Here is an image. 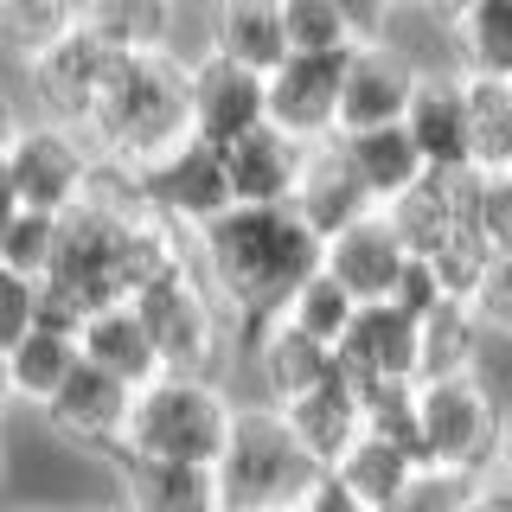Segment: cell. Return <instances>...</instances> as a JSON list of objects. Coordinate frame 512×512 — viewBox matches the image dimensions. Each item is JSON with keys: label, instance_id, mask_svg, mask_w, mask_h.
Here are the masks:
<instances>
[{"label": "cell", "instance_id": "obj_1", "mask_svg": "<svg viewBox=\"0 0 512 512\" xmlns=\"http://www.w3.org/2000/svg\"><path fill=\"white\" fill-rule=\"evenodd\" d=\"M320 237L295 218V205H237L212 231L192 237V269L212 288L244 352L263 327H276L288 301L320 276Z\"/></svg>", "mask_w": 512, "mask_h": 512}, {"label": "cell", "instance_id": "obj_2", "mask_svg": "<svg viewBox=\"0 0 512 512\" xmlns=\"http://www.w3.org/2000/svg\"><path fill=\"white\" fill-rule=\"evenodd\" d=\"M90 148L122 167H154L192 141V58L180 52H141L122 58L103 103L90 116Z\"/></svg>", "mask_w": 512, "mask_h": 512}, {"label": "cell", "instance_id": "obj_3", "mask_svg": "<svg viewBox=\"0 0 512 512\" xmlns=\"http://www.w3.org/2000/svg\"><path fill=\"white\" fill-rule=\"evenodd\" d=\"M320 480H327V468L301 448V436L288 429V416L244 397L237 429H231L224 461H218L224 512H301L314 500Z\"/></svg>", "mask_w": 512, "mask_h": 512}, {"label": "cell", "instance_id": "obj_4", "mask_svg": "<svg viewBox=\"0 0 512 512\" xmlns=\"http://www.w3.org/2000/svg\"><path fill=\"white\" fill-rule=\"evenodd\" d=\"M244 397L224 378H180L160 372L148 391H135V416H128V448L154 461H192V468H218L224 442L237 429Z\"/></svg>", "mask_w": 512, "mask_h": 512}, {"label": "cell", "instance_id": "obj_5", "mask_svg": "<svg viewBox=\"0 0 512 512\" xmlns=\"http://www.w3.org/2000/svg\"><path fill=\"white\" fill-rule=\"evenodd\" d=\"M128 308L141 314V327L154 333V352L167 372L180 378H224L231 384V359H237V327L224 320L212 301V288L199 282V269H173V276L148 282Z\"/></svg>", "mask_w": 512, "mask_h": 512}, {"label": "cell", "instance_id": "obj_6", "mask_svg": "<svg viewBox=\"0 0 512 512\" xmlns=\"http://www.w3.org/2000/svg\"><path fill=\"white\" fill-rule=\"evenodd\" d=\"M506 436H512V416L474 372L423 384V455H429V468L461 474V480H487V474H500Z\"/></svg>", "mask_w": 512, "mask_h": 512}, {"label": "cell", "instance_id": "obj_7", "mask_svg": "<svg viewBox=\"0 0 512 512\" xmlns=\"http://www.w3.org/2000/svg\"><path fill=\"white\" fill-rule=\"evenodd\" d=\"M7 173H13V192H20L26 212L71 218L77 205L90 199L96 148H90V135H77V128L26 116V128L13 135V148H7Z\"/></svg>", "mask_w": 512, "mask_h": 512}, {"label": "cell", "instance_id": "obj_8", "mask_svg": "<svg viewBox=\"0 0 512 512\" xmlns=\"http://www.w3.org/2000/svg\"><path fill=\"white\" fill-rule=\"evenodd\" d=\"M141 205L154 218H167L173 231L199 237L212 231L218 218L237 212V192H231V167H224V148L192 135L186 148H173L167 160L141 167Z\"/></svg>", "mask_w": 512, "mask_h": 512}, {"label": "cell", "instance_id": "obj_9", "mask_svg": "<svg viewBox=\"0 0 512 512\" xmlns=\"http://www.w3.org/2000/svg\"><path fill=\"white\" fill-rule=\"evenodd\" d=\"M116 64H122V52H109L90 26H77L64 45H52L45 58H32L20 71L32 116L84 135L90 116H96V103H103V90H109V77H116Z\"/></svg>", "mask_w": 512, "mask_h": 512}, {"label": "cell", "instance_id": "obj_10", "mask_svg": "<svg viewBox=\"0 0 512 512\" xmlns=\"http://www.w3.org/2000/svg\"><path fill=\"white\" fill-rule=\"evenodd\" d=\"M333 365L346 372L352 391H378V384H423V327L391 308V301H378V308H359V320L346 327L340 352H333Z\"/></svg>", "mask_w": 512, "mask_h": 512}, {"label": "cell", "instance_id": "obj_11", "mask_svg": "<svg viewBox=\"0 0 512 512\" xmlns=\"http://www.w3.org/2000/svg\"><path fill=\"white\" fill-rule=\"evenodd\" d=\"M410 141L429 173H480L474 167V116H468V77L455 64H423L410 96Z\"/></svg>", "mask_w": 512, "mask_h": 512}, {"label": "cell", "instance_id": "obj_12", "mask_svg": "<svg viewBox=\"0 0 512 512\" xmlns=\"http://www.w3.org/2000/svg\"><path fill=\"white\" fill-rule=\"evenodd\" d=\"M352 52H359V45H352ZM352 52H327V58L295 52L276 77H269V122H276L282 135L308 141V148L340 141V96H346Z\"/></svg>", "mask_w": 512, "mask_h": 512}, {"label": "cell", "instance_id": "obj_13", "mask_svg": "<svg viewBox=\"0 0 512 512\" xmlns=\"http://www.w3.org/2000/svg\"><path fill=\"white\" fill-rule=\"evenodd\" d=\"M39 416H45V429H52L58 442L84 448V455H96V461H116L122 448H128L135 391H128V384H116V378H103L96 365H77L71 384H64V391H58Z\"/></svg>", "mask_w": 512, "mask_h": 512}, {"label": "cell", "instance_id": "obj_14", "mask_svg": "<svg viewBox=\"0 0 512 512\" xmlns=\"http://www.w3.org/2000/svg\"><path fill=\"white\" fill-rule=\"evenodd\" d=\"M423 64L397 52L391 39H365L346 64V96H340V135H372V128H404L410 96Z\"/></svg>", "mask_w": 512, "mask_h": 512}, {"label": "cell", "instance_id": "obj_15", "mask_svg": "<svg viewBox=\"0 0 512 512\" xmlns=\"http://www.w3.org/2000/svg\"><path fill=\"white\" fill-rule=\"evenodd\" d=\"M269 122V77L244 71V64L205 52L192 64V135L212 148H237L244 135Z\"/></svg>", "mask_w": 512, "mask_h": 512}, {"label": "cell", "instance_id": "obj_16", "mask_svg": "<svg viewBox=\"0 0 512 512\" xmlns=\"http://www.w3.org/2000/svg\"><path fill=\"white\" fill-rule=\"evenodd\" d=\"M320 269H327L359 308H378V301L397 295V282H404V269H410V250H404V237H397V224L384 212H372V218L352 224V231L327 237Z\"/></svg>", "mask_w": 512, "mask_h": 512}, {"label": "cell", "instance_id": "obj_17", "mask_svg": "<svg viewBox=\"0 0 512 512\" xmlns=\"http://www.w3.org/2000/svg\"><path fill=\"white\" fill-rule=\"evenodd\" d=\"M109 480H116V506H128V512H224L218 468L154 461V455L122 448V455L109 461Z\"/></svg>", "mask_w": 512, "mask_h": 512}, {"label": "cell", "instance_id": "obj_18", "mask_svg": "<svg viewBox=\"0 0 512 512\" xmlns=\"http://www.w3.org/2000/svg\"><path fill=\"white\" fill-rule=\"evenodd\" d=\"M237 359H244L250 378H256V397H250V404H269V410H288L295 397H308L314 384L333 378V352L314 346L308 333H295L288 320L263 327L244 352H237Z\"/></svg>", "mask_w": 512, "mask_h": 512}, {"label": "cell", "instance_id": "obj_19", "mask_svg": "<svg viewBox=\"0 0 512 512\" xmlns=\"http://www.w3.org/2000/svg\"><path fill=\"white\" fill-rule=\"evenodd\" d=\"M372 192L359 186V173H352V160L340 141H320V148H308V173H301L295 186V218L308 224V231L327 244V237L352 231L359 218H372Z\"/></svg>", "mask_w": 512, "mask_h": 512}, {"label": "cell", "instance_id": "obj_20", "mask_svg": "<svg viewBox=\"0 0 512 512\" xmlns=\"http://www.w3.org/2000/svg\"><path fill=\"white\" fill-rule=\"evenodd\" d=\"M224 167H231L237 205H295V186L308 173V141H295L276 122H263L237 148H224Z\"/></svg>", "mask_w": 512, "mask_h": 512}, {"label": "cell", "instance_id": "obj_21", "mask_svg": "<svg viewBox=\"0 0 512 512\" xmlns=\"http://www.w3.org/2000/svg\"><path fill=\"white\" fill-rule=\"evenodd\" d=\"M288 416V429L301 436V448L320 461V468H340V461L359 448V436H365V397L346 384V372L333 365V378L327 384H314L308 397H295V404L282 410Z\"/></svg>", "mask_w": 512, "mask_h": 512}, {"label": "cell", "instance_id": "obj_22", "mask_svg": "<svg viewBox=\"0 0 512 512\" xmlns=\"http://www.w3.org/2000/svg\"><path fill=\"white\" fill-rule=\"evenodd\" d=\"M205 52L244 64L256 77H276L288 58V20L276 0H231V7H212L205 13Z\"/></svg>", "mask_w": 512, "mask_h": 512}, {"label": "cell", "instance_id": "obj_23", "mask_svg": "<svg viewBox=\"0 0 512 512\" xmlns=\"http://www.w3.org/2000/svg\"><path fill=\"white\" fill-rule=\"evenodd\" d=\"M442 32L468 84H512V0H468L442 13Z\"/></svg>", "mask_w": 512, "mask_h": 512}, {"label": "cell", "instance_id": "obj_24", "mask_svg": "<svg viewBox=\"0 0 512 512\" xmlns=\"http://www.w3.org/2000/svg\"><path fill=\"white\" fill-rule=\"evenodd\" d=\"M77 346H84V365H96L103 378L128 384V391H148V384L167 372L154 352V333L141 327L135 308H103L84 320V333H77Z\"/></svg>", "mask_w": 512, "mask_h": 512}, {"label": "cell", "instance_id": "obj_25", "mask_svg": "<svg viewBox=\"0 0 512 512\" xmlns=\"http://www.w3.org/2000/svg\"><path fill=\"white\" fill-rule=\"evenodd\" d=\"M340 148H346L352 173H359V186L372 192L378 212H391V205L404 199L410 186H423V180H429V167H423V154H416L410 128H372V135H340Z\"/></svg>", "mask_w": 512, "mask_h": 512}, {"label": "cell", "instance_id": "obj_26", "mask_svg": "<svg viewBox=\"0 0 512 512\" xmlns=\"http://www.w3.org/2000/svg\"><path fill=\"white\" fill-rule=\"evenodd\" d=\"M84 26L122 58H141V52H180L186 58L180 13L160 7V0H103V7H84Z\"/></svg>", "mask_w": 512, "mask_h": 512}, {"label": "cell", "instance_id": "obj_27", "mask_svg": "<svg viewBox=\"0 0 512 512\" xmlns=\"http://www.w3.org/2000/svg\"><path fill=\"white\" fill-rule=\"evenodd\" d=\"M416 474H423V461L404 455V448H391V442H378V436H359V448L333 468V480H340L359 506H372V512H397V506H404V493H410Z\"/></svg>", "mask_w": 512, "mask_h": 512}, {"label": "cell", "instance_id": "obj_28", "mask_svg": "<svg viewBox=\"0 0 512 512\" xmlns=\"http://www.w3.org/2000/svg\"><path fill=\"white\" fill-rule=\"evenodd\" d=\"M13 365V391H20V404L45 410L52 397L71 384V372L84 365V346H77V333H58V327H32L20 346L7 352Z\"/></svg>", "mask_w": 512, "mask_h": 512}, {"label": "cell", "instance_id": "obj_29", "mask_svg": "<svg viewBox=\"0 0 512 512\" xmlns=\"http://www.w3.org/2000/svg\"><path fill=\"white\" fill-rule=\"evenodd\" d=\"M480 352H487V333L468 314V301H448V308L423 320V384L480 372Z\"/></svg>", "mask_w": 512, "mask_h": 512}, {"label": "cell", "instance_id": "obj_30", "mask_svg": "<svg viewBox=\"0 0 512 512\" xmlns=\"http://www.w3.org/2000/svg\"><path fill=\"white\" fill-rule=\"evenodd\" d=\"M84 26V7H58V0H20V7H0V45L13 52V64L45 58L52 45H64Z\"/></svg>", "mask_w": 512, "mask_h": 512}, {"label": "cell", "instance_id": "obj_31", "mask_svg": "<svg viewBox=\"0 0 512 512\" xmlns=\"http://www.w3.org/2000/svg\"><path fill=\"white\" fill-rule=\"evenodd\" d=\"M282 320H288V327H295V333H308L314 346L340 352V340H346V327H352V320H359V301H352L346 288L333 282L327 269H320V276H314L308 288H301L295 301H288V314H282Z\"/></svg>", "mask_w": 512, "mask_h": 512}, {"label": "cell", "instance_id": "obj_32", "mask_svg": "<svg viewBox=\"0 0 512 512\" xmlns=\"http://www.w3.org/2000/svg\"><path fill=\"white\" fill-rule=\"evenodd\" d=\"M58 244H64V218L20 212L0 231V269H13V276H26V282H45L52 263H58Z\"/></svg>", "mask_w": 512, "mask_h": 512}, {"label": "cell", "instance_id": "obj_33", "mask_svg": "<svg viewBox=\"0 0 512 512\" xmlns=\"http://www.w3.org/2000/svg\"><path fill=\"white\" fill-rule=\"evenodd\" d=\"M468 314L480 320L487 340H512V250L487 263V276H480L474 295H468Z\"/></svg>", "mask_w": 512, "mask_h": 512}, {"label": "cell", "instance_id": "obj_34", "mask_svg": "<svg viewBox=\"0 0 512 512\" xmlns=\"http://www.w3.org/2000/svg\"><path fill=\"white\" fill-rule=\"evenodd\" d=\"M32 327H39V282L0 269V352H13Z\"/></svg>", "mask_w": 512, "mask_h": 512}, {"label": "cell", "instance_id": "obj_35", "mask_svg": "<svg viewBox=\"0 0 512 512\" xmlns=\"http://www.w3.org/2000/svg\"><path fill=\"white\" fill-rule=\"evenodd\" d=\"M448 288H442V276H436V263H423V256H410V269H404V282H397V295H391V308H404L416 327H423L436 308H448Z\"/></svg>", "mask_w": 512, "mask_h": 512}, {"label": "cell", "instance_id": "obj_36", "mask_svg": "<svg viewBox=\"0 0 512 512\" xmlns=\"http://www.w3.org/2000/svg\"><path fill=\"white\" fill-rule=\"evenodd\" d=\"M301 512H372V506H359V500H352V493L340 487V480L327 474V480H320V487H314V500L301 506Z\"/></svg>", "mask_w": 512, "mask_h": 512}, {"label": "cell", "instance_id": "obj_37", "mask_svg": "<svg viewBox=\"0 0 512 512\" xmlns=\"http://www.w3.org/2000/svg\"><path fill=\"white\" fill-rule=\"evenodd\" d=\"M468 512H512V487H506L500 474H487V480L474 487V506H468Z\"/></svg>", "mask_w": 512, "mask_h": 512}, {"label": "cell", "instance_id": "obj_38", "mask_svg": "<svg viewBox=\"0 0 512 512\" xmlns=\"http://www.w3.org/2000/svg\"><path fill=\"white\" fill-rule=\"evenodd\" d=\"M26 116H32V109H20V103H13L7 90H0V154L13 148V135H20V128H26Z\"/></svg>", "mask_w": 512, "mask_h": 512}, {"label": "cell", "instance_id": "obj_39", "mask_svg": "<svg viewBox=\"0 0 512 512\" xmlns=\"http://www.w3.org/2000/svg\"><path fill=\"white\" fill-rule=\"evenodd\" d=\"M26 205H20V192H13V173H7V154H0V231H7L13 218H20Z\"/></svg>", "mask_w": 512, "mask_h": 512}, {"label": "cell", "instance_id": "obj_40", "mask_svg": "<svg viewBox=\"0 0 512 512\" xmlns=\"http://www.w3.org/2000/svg\"><path fill=\"white\" fill-rule=\"evenodd\" d=\"M13 404H20V391H13V365H7V352H0V423H7Z\"/></svg>", "mask_w": 512, "mask_h": 512}, {"label": "cell", "instance_id": "obj_41", "mask_svg": "<svg viewBox=\"0 0 512 512\" xmlns=\"http://www.w3.org/2000/svg\"><path fill=\"white\" fill-rule=\"evenodd\" d=\"M7 461H13V442H7V423H0V487H7Z\"/></svg>", "mask_w": 512, "mask_h": 512}, {"label": "cell", "instance_id": "obj_42", "mask_svg": "<svg viewBox=\"0 0 512 512\" xmlns=\"http://www.w3.org/2000/svg\"><path fill=\"white\" fill-rule=\"evenodd\" d=\"M500 480L512 487V436H506V455H500Z\"/></svg>", "mask_w": 512, "mask_h": 512}, {"label": "cell", "instance_id": "obj_43", "mask_svg": "<svg viewBox=\"0 0 512 512\" xmlns=\"http://www.w3.org/2000/svg\"><path fill=\"white\" fill-rule=\"evenodd\" d=\"M64 512H128V506H64Z\"/></svg>", "mask_w": 512, "mask_h": 512}, {"label": "cell", "instance_id": "obj_44", "mask_svg": "<svg viewBox=\"0 0 512 512\" xmlns=\"http://www.w3.org/2000/svg\"><path fill=\"white\" fill-rule=\"evenodd\" d=\"M32 512H45V506H32ZM58 512H64V506H58Z\"/></svg>", "mask_w": 512, "mask_h": 512}]
</instances>
